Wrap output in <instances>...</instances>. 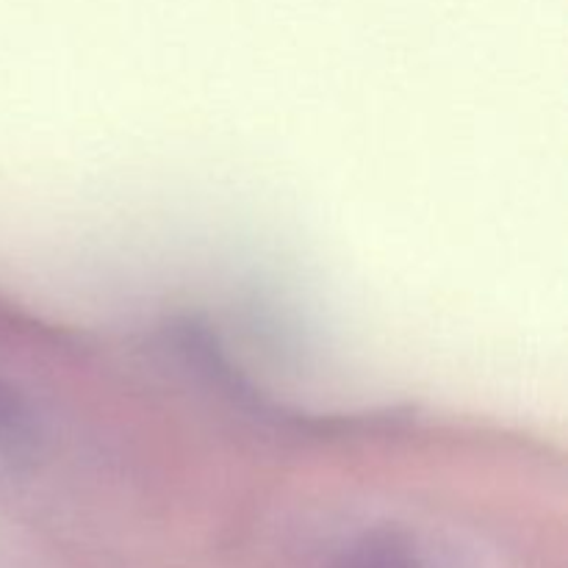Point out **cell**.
Returning <instances> with one entry per match:
<instances>
[{
    "label": "cell",
    "mask_w": 568,
    "mask_h": 568,
    "mask_svg": "<svg viewBox=\"0 0 568 568\" xmlns=\"http://www.w3.org/2000/svg\"><path fill=\"white\" fill-rule=\"evenodd\" d=\"M338 568H419L408 544L394 532H372L347 549Z\"/></svg>",
    "instance_id": "cell-1"
},
{
    "label": "cell",
    "mask_w": 568,
    "mask_h": 568,
    "mask_svg": "<svg viewBox=\"0 0 568 568\" xmlns=\"http://www.w3.org/2000/svg\"><path fill=\"white\" fill-rule=\"evenodd\" d=\"M33 442V419L20 397L11 392L6 383H0V449L14 453V449L31 447Z\"/></svg>",
    "instance_id": "cell-2"
}]
</instances>
